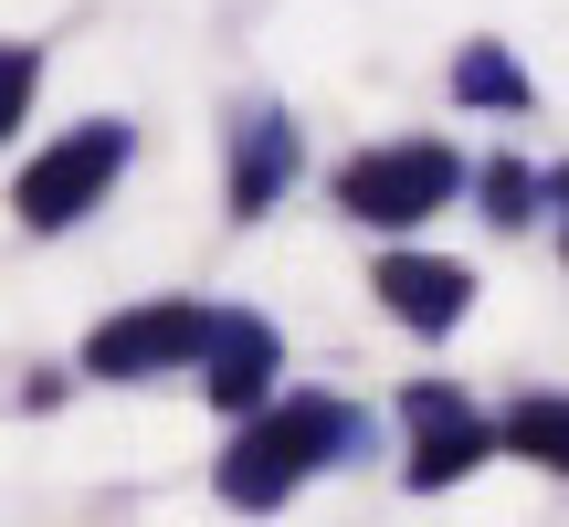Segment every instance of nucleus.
I'll use <instances>...</instances> for the list:
<instances>
[{"instance_id":"nucleus-11","label":"nucleus","mask_w":569,"mask_h":527,"mask_svg":"<svg viewBox=\"0 0 569 527\" xmlns=\"http://www.w3.org/2000/svg\"><path fill=\"white\" fill-rule=\"evenodd\" d=\"M475 190H486V222H528V211H538V169L528 159H486V169H475Z\"/></svg>"},{"instance_id":"nucleus-1","label":"nucleus","mask_w":569,"mask_h":527,"mask_svg":"<svg viewBox=\"0 0 569 527\" xmlns=\"http://www.w3.org/2000/svg\"><path fill=\"white\" fill-rule=\"evenodd\" d=\"M369 444H380V422H369L359 401H338V390H284V401H264L243 432H232V454L211 465V486H222V507L274 517L284 496H306L327 465H359Z\"/></svg>"},{"instance_id":"nucleus-7","label":"nucleus","mask_w":569,"mask_h":527,"mask_svg":"<svg viewBox=\"0 0 569 527\" xmlns=\"http://www.w3.org/2000/svg\"><path fill=\"white\" fill-rule=\"evenodd\" d=\"M306 138L284 106H232V222H264V211L296 190Z\"/></svg>"},{"instance_id":"nucleus-2","label":"nucleus","mask_w":569,"mask_h":527,"mask_svg":"<svg viewBox=\"0 0 569 527\" xmlns=\"http://www.w3.org/2000/svg\"><path fill=\"white\" fill-rule=\"evenodd\" d=\"M465 190H475V159H453L443 138H380L338 169V211L369 232H411L432 211H453Z\"/></svg>"},{"instance_id":"nucleus-10","label":"nucleus","mask_w":569,"mask_h":527,"mask_svg":"<svg viewBox=\"0 0 569 527\" xmlns=\"http://www.w3.org/2000/svg\"><path fill=\"white\" fill-rule=\"evenodd\" d=\"M496 454H528V465L569 475V390H528V401L496 422Z\"/></svg>"},{"instance_id":"nucleus-3","label":"nucleus","mask_w":569,"mask_h":527,"mask_svg":"<svg viewBox=\"0 0 569 527\" xmlns=\"http://www.w3.org/2000/svg\"><path fill=\"white\" fill-rule=\"evenodd\" d=\"M127 159H138V127H127V117H84L74 138L32 148V169L11 180V211H21V232H74L84 211H96L106 190L127 180Z\"/></svg>"},{"instance_id":"nucleus-6","label":"nucleus","mask_w":569,"mask_h":527,"mask_svg":"<svg viewBox=\"0 0 569 527\" xmlns=\"http://www.w3.org/2000/svg\"><path fill=\"white\" fill-rule=\"evenodd\" d=\"M274 380H284V338L253 317V306H211V327H201V390L253 422V411L274 401Z\"/></svg>"},{"instance_id":"nucleus-13","label":"nucleus","mask_w":569,"mask_h":527,"mask_svg":"<svg viewBox=\"0 0 569 527\" xmlns=\"http://www.w3.org/2000/svg\"><path fill=\"white\" fill-rule=\"evenodd\" d=\"M538 211H569V159H559V169H538Z\"/></svg>"},{"instance_id":"nucleus-5","label":"nucleus","mask_w":569,"mask_h":527,"mask_svg":"<svg viewBox=\"0 0 569 527\" xmlns=\"http://www.w3.org/2000/svg\"><path fill=\"white\" fill-rule=\"evenodd\" d=\"M201 327L211 306L169 296V306H127L84 338V380H159V369H201Z\"/></svg>"},{"instance_id":"nucleus-4","label":"nucleus","mask_w":569,"mask_h":527,"mask_svg":"<svg viewBox=\"0 0 569 527\" xmlns=\"http://www.w3.org/2000/svg\"><path fill=\"white\" fill-rule=\"evenodd\" d=\"M401 422H411V465H401L411 496L465 486V475L496 454V422L465 401V390H443V380H411V390H401Z\"/></svg>"},{"instance_id":"nucleus-8","label":"nucleus","mask_w":569,"mask_h":527,"mask_svg":"<svg viewBox=\"0 0 569 527\" xmlns=\"http://www.w3.org/2000/svg\"><path fill=\"white\" fill-rule=\"evenodd\" d=\"M369 285H380V306L411 327V338H453V327L475 317V275L443 264V253H380Z\"/></svg>"},{"instance_id":"nucleus-9","label":"nucleus","mask_w":569,"mask_h":527,"mask_svg":"<svg viewBox=\"0 0 569 527\" xmlns=\"http://www.w3.org/2000/svg\"><path fill=\"white\" fill-rule=\"evenodd\" d=\"M453 106H486V117H528V106H538V84L507 63V42H465V53H453Z\"/></svg>"},{"instance_id":"nucleus-12","label":"nucleus","mask_w":569,"mask_h":527,"mask_svg":"<svg viewBox=\"0 0 569 527\" xmlns=\"http://www.w3.org/2000/svg\"><path fill=\"white\" fill-rule=\"evenodd\" d=\"M32 96H42V42H0V138H21Z\"/></svg>"}]
</instances>
